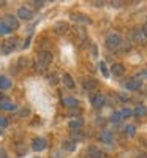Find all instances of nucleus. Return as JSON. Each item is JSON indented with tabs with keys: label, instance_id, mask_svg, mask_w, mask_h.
I'll use <instances>...</instances> for the list:
<instances>
[{
	"label": "nucleus",
	"instance_id": "1",
	"mask_svg": "<svg viewBox=\"0 0 147 158\" xmlns=\"http://www.w3.org/2000/svg\"><path fill=\"white\" fill-rule=\"evenodd\" d=\"M52 62V52L51 51H40L36 57V67L40 70H46Z\"/></svg>",
	"mask_w": 147,
	"mask_h": 158
},
{
	"label": "nucleus",
	"instance_id": "30",
	"mask_svg": "<svg viewBox=\"0 0 147 158\" xmlns=\"http://www.w3.org/2000/svg\"><path fill=\"white\" fill-rule=\"evenodd\" d=\"M120 114H122V117H130V115H133V111L131 109H122Z\"/></svg>",
	"mask_w": 147,
	"mask_h": 158
},
{
	"label": "nucleus",
	"instance_id": "29",
	"mask_svg": "<svg viewBox=\"0 0 147 158\" xmlns=\"http://www.w3.org/2000/svg\"><path fill=\"white\" fill-rule=\"evenodd\" d=\"M6 127H8V120L3 115H0V128H6Z\"/></svg>",
	"mask_w": 147,
	"mask_h": 158
},
{
	"label": "nucleus",
	"instance_id": "17",
	"mask_svg": "<svg viewBox=\"0 0 147 158\" xmlns=\"http://www.w3.org/2000/svg\"><path fill=\"white\" fill-rule=\"evenodd\" d=\"M76 141L74 139H68V141H63L62 142V149L66 150V152H74L76 150Z\"/></svg>",
	"mask_w": 147,
	"mask_h": 158
},
{
	"label": "nucleus",
	"instance_id": "14",
	"mask_svg": "<svg viewBox=\"0 0 147 158\" xmlns=\"http://www.w3.org/2000/svg\"><path fill=\"white\" fill-rule=\"evenodd\" d=\"M100 141L101 142H104V144H111L112 142V139H114V136H112V133H111V131L109 130H103L101 131V133H100Z\"/></svg>",
	"mask_w": 147,
	"mask_h": 158
},
{
	"label": "nucleus",
	"instance_id": "21",
	"mask_svg": "<svg viewBox=\"0 0 147 158\" xmlns=\"http://www.w3.org/2000/svg\"><path fill=\"white\" fill-rule=\"evenodd\" d=\"M11 87V79L6 76H0V90H8Z\"/></svg>",
	"mask_w": 147,
	"mask_h": 158
},
{
	"label": "nucleus",
	"instance_id": "27",
	"mask_svg": "<svg viewBox=\"0 0 147 158\" xmlns=\"http://www.w3.org/2000/svg\"><path fill=\"white\" fill-rule=\"evenodd\" d=\"M74 21H81V22H89V19L87 18H84V15H73L71 16Z\"/></svg>",
	"mask_w": 147,
	"mask_h": 158
},
{
	"label": "nucleus",
	"instance_id": "5",
	"mask_svg": "<svg viewBox=\"0 0 147 158\" xmlns=\"http://www.w3.org/2000/svg\"><path fill=\"white\" fill-rule=\"evenodd\" d=\"M90 103H92V106L95 109H100V108H103L106 104V97L103 94H93L90 97Z\"/></svg>",
	"mask_w": 147,
	"mask_h": 158
},
{
	"label": "nucleus",
	"instance_id": "9",
	"mask_svg": "<svg viewBox=\"0 0 147 158\" xmlns=\"http://www.w3.org/2000/svg\"><path fill=\"white\" fill-rule=\"evenodd\" d=\"M98 87V81L97 79H93V77H84L82 79V89L87 90V92H93Z\"/></svg>",
	"mask_w": 147,
	"mask_h": 158
},
{
	"label": "nucleus",
	"instance_id": "22",
	"mask_svg": "<svg viewBox=\"0 0 147 158\" xmlns=\"http://www.w3.org/2000/svg\"><path fill=\"white\" fill-rule=\"evenodd\" d=\"M11 32H13V30H10L3 22H0V35H8V33H11Z\"/></svg>",
	"mask_w": 147,
	"mask_h": 158
},
{
	"label": "nucleus",
	"instance_id": "34",
	"mask_svg": "<svg viewBox=\"0 0 147 158\" xmlns=\"http://www.w3.org/2000/svg\"><path fill=\"white\" fill-rule=\"evenodd\" d=\"M32 3H35V6H40V8H41L46 2H43V0H40V2H32Z\"/></svg>",
	"mask_w": 147,
	"mask_h": 158
},
{
	"label": "nucleus",
	"instance_id": "23",
	"mask_svg": "<svg viewBox=\"0 0 147 158\" xmlns=\"http://www.w3.org/2000/svg\"><path fill=\"white\" fill-rule=\"evenodd\" d=\"M145 112H147V109H145L144 106H138L135 111H133V114H135V115H138V117H139V115H144Z\"/></svg>",
	"mask_w": 147,
	"mask_h": 158
},
{
	"label": "nucleus",
	"instance_id": "24",
	"mask_svg": "<svg viewBox=\"0 0 147 158\" xmlns=\"http://www.w3.org/2000/svg\"><path fill=\"white\" fill-rule=\"evenodd\" d=\"M100 71L103 73V76H104V77H108V76H109L108 67H106V63H104V62H101V63H100Z\"/></svg>",
	"mask_w": 147,
	"mask_h": 158
},
{
	"label": "nucleus",
	"instance_id": "26",
	"mask_svg": "<svg viewBox=\"0 0 147 158\" xmlns=\"http://www.w3.org/2000/svg\"><path fill=\"white\" fill-rule=\"evenodd\" d=\"M49 82H51L52 85H56V84L59 82V79H57V74H56V73H51V74H49Z\"/></svg>",
	"mask_w": 147,
	"mask_h": 158
},
{
	"label": "nucleus",
	"instance_id": "31",
	"mask_svg": "<svg viewBox=\"0 0 147 158\" xmlns=\"http://www.w3.org/2000/svg\"><path fill=\"white\" fill-rule=\"evenodd\" d=\"M73 138H76V139H81V138H82V135H81V130L73 131Z\"/></svg>",
	"mask_w": 147,
	"mask_h": 158
},
{
	"label": "nucleus",
	"instance_id": "12",
	"mask_svg": "<svg viewBox=\"0 0 147 158\" xmlns=\"http://www.w3.org/2000/svg\"><path fill=\"white\" fill-rule=\"evenodd\" d=\"M141 85H142L141 79H130L128 82H125V89L127 90H138V89H141Z\"/></svg>",
	"mask_w": 147,
	"mask_h": 158
},
{
	"label": "nucleus",
	"instance_id": "7",
	"mask_svg": "<svg viewBox=\"0 0 147 158\" xmlns=\"http://www.w3.org/2000/svg\"><path fill=\"white\" fill-rule=\"evenodd\" d=\"M46 146H48V141H46L44 138H33V139H32V149H33L35 152L44 150Z\"/></svg>",
	"mask_w": 147,
	"mask_h": 158
},
{
	"label": "nucleus",
	"instance_id": "32",
	"mask_svg": "<svg viewBox=\"0 0 147 158\" xmlns=\"http://www.w3.org/2000/svg\"><path fill=\"white\" fill-rule=\"evenodd\" d=\"M92 56H93V57H97V56H98V49H97L95 44H92Z\"/></svg>",
	"mask_w": 147,
	"mask_h": 158
},
{
	"label": "nucleus",
	"instance_id": "28",
	"mask_svg": "<svg viewBox=\"0 0 147 158\" xmlns=\"http://www.w3.org/2000/svg\"><path fill=\"white\" fill-rule=\"evenodd\" d=\"M122 114H120V112H116V114H112V117H111V120L112 122H120V120H122Z\"/></svg>",
	"mask_w": 147,
	"mask_h": 158
},
{
	"label": "nucleus",
	"instance_id": "35",
	"mask_svg": "<svg viewBox=\"0 0 147 158\" xmlns=\"http://www.w3.org/2000/svg\"><path fill=\"white\" fill-rule=\"evenodd\" d=\"M142 32H144V35H145V38H147V22L142 25Z\"/></svg>",
	"mask_w": 147,
	"mask_h": 158
},
{
	"label": "nucleus",
	"instance_id": "20",
	"mask_svg": "<svg viewBox=\"0 0 147 158\" xmlns=\"http://www.w3.org/2000/svg\"><path fill=\"white\" fill-rule=\"evenodd\" d=\"M82 125H84L82 118H73V120H70V122H68V127H70L73 131L81 130V128H82Z\"/></svg>",
	"mask_w": 147,
	"mask_h": 158
},
{
	"label": "nucleus",
	"instance_id": "25",
	"mask_svg": "<svg viewBox=\"0 0 147 158\" xmlns=\"http://www.w3.org/2000/svg\"><path fill=\"white\" fill-rule=\"evenodd\" d=\"M136 128L135 127H133V125H128L127 128H125V133L128 135V136H135V133H136V131H135Z\"/></svg>",
	"mask_w": 147,
	"mask_h": 158
},
{
	"label": "nucleus",
	"instance_id": "4",
	"mask_svg": "<svg viewBox=\"0 0 147 158\" xmlns=\"http://www.w3.org/2000/svg\"><path fill=\"white\" fill-rule=\"evenodd\" d=\"M0 22H3L6 27L10 29V30H16V29H19V18L18 16H13V15H5L3 18H2V21Z\"/></svg>",
	"mask_w": 147,
	"mask_h": 158
},
{
	"label": "nucleus",
	"instance_id": "8",
	"mask_svg": "<svg viewBox=\"0 0 147 158\" xmlns=\"http://www.w3.org/2000/svg\"><path fill=\"white\" fill-rule=\"evenodd\" d=\"M16 104L13 103L10 98H6V97H0V109H3V111H16Z\"/></svg>",
	"mask_w": 147,
	"mask_h": 158
},
{
	"label": "nucleus",
	"instance_id": "18",
	"mask_svg": "<svg viewBox=\"0 0 147 158\" xmlns=\"http://www.w3.org/2000/svg\"><path fill=\"white\" fill-rule=\"evenodd\" d=\"M111 73L114 76H124L125 74V67L122 63H114L112 67H111Z\"/></svg>",
	"mask_w": 147,
	"mask_h": 158
},
{
	"label": "nucleus",
	"instance_id": "19",
	"mask_svg": "<svg viewBox=\"0 0 147 158\" xmlns=\"http://www.w3.org/2000/svg\"><path fill=\"white\" fill-rule=\"evenodd\" d=\"M15 152H16L18 156H24L25 153H27V147H25V144H24V142L18 141V142L15 144Z\"/></svg>",
	"mask_w": 147,
	"mask_h": 158
},
{
	"label": "nucleus",
	"instance_id": "33",
	"mask_svg": "<svg viewBox=\"0 0 147 158\" xmlns=\"http://www.w3.org/2000/svg\"><path fill=\"white\" fill-rule=\"evenodd\" d=\"M0 158H8V155H6V150H5L3 147H0Z\"/></svg>",
	"mask_w": 147,
	"mask_h": 158
},
{
	"label": "nucleus",
	"instance_id": "6",
	"mask_svg": "<svg viewBox=\"0 0 147 158\" xmlns=\"http://www.w3.org/2000/svg\"><path fill=\"white\" fill-rule=\"evenodd\" d=\"M18 18L22 19V21H32L33 19V11L27 6H21L18 10Z\"/></svg>",
	"mask_w": 147,
	"mask_h": 158
},
{
	"label": "nucleus",
	"instance_id": "16",
	"mask_svg": "<svg viewBox=\"0 0 147 158\" xmlns=\"http://www.w3.org/2000/svg\"><path fill=\"white\" fill-rule=\"evenodd\" d=\"M62 82H63V85L66 87V89H74V81H73V77L68 74V73H63L62 74Z\"/></svg>",
	"mask_w": 147,
	"mask_h": 158
},
{
	"label": "nucleus",
	"instance_id": "13",
	"mask_svg": "<svg viewBox=\"0 0 147 158\" xmlns=\"http://www.w3.org/2000/svg\"><path fill=\"white\" fill-rule=\"evenodd\" d=\"M145 40L147 38H145L142 29H135V30H133V41H135V43H144Z\"/></svg>",
	"mask_w": 147,
	"mask_h": 158
},
{
	"label": "nucleus",
	"instance_id": "3",
	"mask_svg": "<svg viewBox=\"0 0 147 158\" xmlns=\"http://www.w3.org/2000/svg\"><path fill=\"white\" fill-rule=\"evenodd\" d=\"M124 43V40L122 36H120L119 33H109L108 36H106V48H108L109 51H117L120 46H122Z\"/></svg>",
	"mask_w": 147,
	"mask_h": 158
},
{
	"label": "nucleus",
	"instance_id": "10",
	"mask_svg": "<svg viewBox=\"0 0 147 158\" xmlns=\"http://www.w3.org/2000/svg\"><path fill=\"white\" fill-rule=\"evenodd\" d=\"M68 29H70V25L68 22H65V21H59L54 24V32L57 35H65V33H68Z\"/></svg>",
	"mask_w": 147,
	"mask_h": 158
},
{
	"label": "nucleus",
	"instance_id": "15",
	"mask_svg": "<svg viewBox=\"0 0 147 158\" xmlns=\"http://www.w3.org/2000/svg\"><path fill=\"white\" fill-rule=\"evenodd\" d=\"M62 104L63 106H66V108H78V100L74 98V97H63L62 98Z\"/></svg>",
	"mask_w": 147,
	"mask_h": 158
},
{
	"label": "nucleus",
	"instance_id": "11",
	"mask_svg": "<svg viewBox=\"0 0 147 158\" xmlns=\"http://www.w3.org/2000/svg\"><path fill=\"white\" fill-rule=\"evenodd\" d=\"M87 155H89V158H104V153L95 146H90L87 149Z\"/></svg>",
	"mask_w": 147,
	"mask_h": 158
},
{
	"label": "nucleus",
	"instance_id": "2",
	"mask_svg": "<svg viewBox=\"0 0 147 158\" xmlns=\"http://www.w3.org/2000/svg\"><path fill=\"white\" fill-rule=\"evenodd\" d=\"M18 43H19V38H8L5 41H2V44H0V54L2 56L11 54L13 51H16Z\"/></svg>",
	"mask_w": 147,
	"mask_h": 158
},
{
	"label": "nucleus",
	"instance_id": "36",
	"mask_svg": "<svg viewBox=\"0 0 147 158\" xmlns=\"http://www.w3.org/2000/svg\"><path fill=\"white\" fill-rule=\"evenodd\" d=\"M0 135H3V128H0Z\"/></svg>",
	"mask_w": 147,
	"mask_h": 158
}]
</instances>
